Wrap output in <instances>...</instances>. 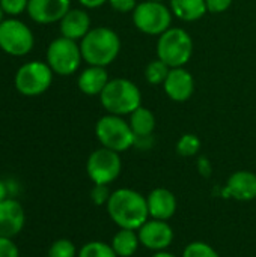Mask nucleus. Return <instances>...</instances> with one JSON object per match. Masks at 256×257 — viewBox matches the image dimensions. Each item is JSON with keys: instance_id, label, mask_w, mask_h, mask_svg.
<instances>
[{"instance_id": "obj_1", "label": "nucleus", "mask_w": 256, "mask_h": 257, "mask_svg": "<svg viewBox=\"0 0 256 257\" xmlns=\"http://www.w3.org/2000/svg\"><path fill=\"white\" fill-rule=\"evenodd\" d=\"M106 208L110 220L119 229L137 230L149 220L146 197L131 188H119L112 191Z\"/></svg>"}, {"instance_id": "obj_2", "label": "nucleus", "mask_w": 256, "mask_h": 257, "mask_svg": "<svg viewBox=\"0 0 256 257\" xmlns=\"http://www.w3.org/2000/svg\"><path fill=\"white\" fill-rule=\"evenodd\" d=\"M83 60L92 66L106 68L121 51V39L118 33L109 27H95L80 41Z\"/></svg>"}, {"instance_id": "obj_3", "label": "nucleus", "mask_w": 256, "mask_h": 257, "mask_svg": "<svg viewBox=\"0 0 256 257\" xmlns=\"http://www.w3.org/2000/svg\"><path fill=\"white\" fill-rule=\"evenodd\" d=\"M101 104L109 114H131L142 105L140 89L127 78H113L100 95Z\"/></svg>"}, {"instance_id": "obj_4", "label": "nucleus", "mask_w": 256, "mask_h": 257, "mask_svg": "<svg viewBox=\"0 0 256 257\" xmlns=\"http://www.w3.org/2000/svg\"><path fill=\"white\" fill-rule=\"evenodd\" d=\"M193 54V39L181 27H170L160 35L157 56L170 68H183Z\"/></svg>"}, {"instance_id": "obj_5", "label": "nucleus", "mask_w": 256, "mask_h": 257, "mask_svg": "<svg viewBox=\"0 0 256 257\" xmlns=\"http://www.w3.org/2000/svg\"><path fill=\"white\" fill-rule=\"evenodd\" d=\"M95 136L103 148L115 152H125L136 143V136L122 116L106 114L98 119L95 125Z\"/></svg>"}, {"instance_id": "obj_6", "label": "nucleus", "mask_w": 256, "mask_h": 257, "mask_svg": "<svg viewBox=\"0 0 256 257\" xmlns=\"http://www.w3.org/2000/svg\"><path fill=\"white\" fill-rule=\"evenodd\" d=\"M54 72L47 62L32 60L21 65L14 75V86L23 96H39L45 93L53 83Z\"/></svg>"}, {"instance_id": "obj_7", "label": "nucleus", "mask_w": 256, "mask_h": 257, "mask_svg": "<svg viewBox=\"0 0 256 257\" xmlns=\"http://www.w3.org/2000/svg\"><path fill=\"white\" fill-rule=\"evenodd\" d=\"M47 63L56 75L68 77L77 72L83 60L80 45L77 41L59 36L50 42L45 54Z\"/></svg>"}, {"instance_id": "obj_8", "label": "nucleus", "mask_w": 256, "mask_h": 257, "mask_svg": "<svg viewBox=\"0 0 256 257\" xmlns=\"http://www.w3.org/2000/svg\"><path fill=\"white\" fill-rule=\"evenodd\" d=\"M35 47L32 29L18 18H5L0 23V50L14 57L29 54Z\"/></svg>"}, {"instance_id": "obj_9", "label": "nucleus", "mask_w": 256, "mask_h": 257, "mask_svg": "<svg viewBox=\"0 0 256 257\" xmlns=\"http://www.w3.org/2000/svg\"><path fill=\"white\" fill-rule=\"evenodd\" d=\"M134 26L146 35H161L172 24V11L155 0H145L133 11Z\"/></svg>"}, {"instance_id": "obj_10", "label": "nucleus", "mask_w": 256, "mask_h": 257, "mask_svg": "<svg viewBox=\"0 0 256 257\" xmlns=\"http://www.w3.org/2000/svg\"><path fill=\"white\" fill-rule=\"evenodd\" d=\"M122 172V161L119 152L107 148L94 151L86 161V173L94 185H110Z\"/></svg>"}, {"instance_id": "obj_11", "label": "nucleus", "mask_w": 256, "mask_h": 257, "mask_svg": "<svg viewBox=\"0 0 256 257\" xmlns=\"http://www.w3.org/2000/svg\"><path fill=\"white\" fill-rule=\"evenodd\" d=\"M140 245H143L148 250L163 251L170 247L174 242V229L167 221L149 218L146 223H143L137 229Z\"/></svg>"}, {"instance_id": "obj_12", "label": "nucleus", "mask_w": 256, "mask_h": 257, "mask_svg": "<svg viewBox=\"0 0 256 257\" xmlns=\"http://www.w3.org/2000/svg\"><path fill=\"white\" fill-rule=\"evenodd\" d=\"M71 9V0H29L27 15L36 24L59 23Z\"/></svg>"}, {"instance_id": "obj_13", "label": "nucleus", "mask_w": 256, "mask_h": 257, "mask_svg": "<svg viewBox=\"0 0 256 257\" xmlns=\"http://www.w3.org/2000/svg\"><path fill=\"white\" fill-rule=\"evenodd\" d=\"M26 224V214L23 205L11 197L0 202V236L15 238Z\"/></svg>"}, {"instance_id": "obj_14", "label": "nucleus", "mask_w": 256, "mask_h": 257, "mask_svg": "<svg viewBox=\"0 0 256 257\" xmlns=\"http://www.w3.org/2000/svg\"><path fill=\"white\" fill-rule=\"evenodd\" d=\"M166 95L175 102H184L195 92V78L184 68H170V72L163 83Z\"/></svg>"}, {"instance_id": "obj_15", "label": "nucleus", "mask_w": 256, "mask_h": 257, "mask_svg": "<svg viewBox=\"0 0 256 257\" xmlns=\"http://www.w3.org/2000/svg\"><path fill=\"white\" fill-rule=\"evenodd\" d=\"M146 203H148L149 218L163 220V221H169L175 215L178 208L175 194L164 187H157L151 190L146 197Z\"/></svg>"}, {"instance_id": "obj_16", "label": "nucleus", "mask_w": 256, "mask_h": 257, "mask_svg": "<svg viewBox=\"0 0 256 257\" xmlns=\"http://www.w3.org/2000/svg\"><path fill=\"white\" fill-rule=\"evenodd\" d=\"M225 196L237 202H252L256 199V175L249 170L234 172L225 187Z\"/></svg>"}, {"instance_id": "obj_17", "label": "nucleus", "mask_w": 256, "mask_h": 257, "mask_svg": "<svg viewBox=\"0 0 256 257\" xmlns=\"http://www.w3.org/2000/svg\"><path fill=\"white\" fill-rule=\"evenodd\" d=\"M59 30L60 35L68 39L81 41L91 30V17L84 9L71 8L59 21Z\"/></svg>"}, {"instance_id": "obj_18", "label": "nucleus", "mask_w": 256, "mask_h": 257, "mask_svg": "<svg viewBox=\"0 0 256 257\" xmlns=\"http://www.w3.org/2000/svg\"><path fill=\"white\" fill-rule=\"evenodd\" d=\"M109 81H110V78H109L106 68L89 65V68H86L80 72V75L77 78V86L81 93L95 96V95H101V92L104 90V87L107 86Z\"/></svg>"}, {"instance_id": "obj_19", "label": "nucleus", "mask_w": 256, "mask_h": 257, "mask_svg": "<svg viewBox=\"0 0 256 257\" xmlns=\"http://www.w3.org/2000/svg\"><path fill=\"white\" fill-rule=\"evenodd\" d=\"M128 123H130L136 139H148V137H152L157 120H155L154 113L149 108L140 105L137 110H134L130 114Z\"/></svg>"}, {"instance_id": "obj_20", "label": "nucleus", "mask_w": 256, "mask_h": 257, "mask_svg": "<svg viewBox=\"0 0 256 257\" xmlns=\"http://www.w3.org/2000/svg\"><path fill=\"white\" fill-rule=\"evenodd\" d=\"M110 245H112L113 251L116 253L118 257H133L136 254L139 245H140L137 230L119 229L115 233Z\"/></svg>"}, {"instance_id": "obj_21", "label": "nucleus", "mask_w": 256, "mask_h": 257, "mask_svg": "<svg viewBox=\"0 0 256 257\" xmlns=\"http://www.w3.org/2000/svg\"><path fill=\"white\" fill-rule=\"evenodd\" d=\"M170 11L183 21H196L207 12L205 0H170Z\"/></svg>"}, {"instance_id": "obj_22", "label": "nucleus", "mask_w": 256, "mask_h": 257, "mask_svg": "<svg viewBox=\"0 0 256 257\" xmlns=\"http://www.w3.org/2000/svg\"><path fill=\"white\" fill-rule=\"evenodd\" d=\"M170 72V66L166 65L163 60L157 59L146 65L145 68V78L149 84H163Z\"/></svg>"}, {"instance_id": "obj_23", "label": "nucleus", "mask_w": 256, "mask_h": 257, "mask_svg": "<svg viewBox=\"0 0 256 257\" xmlns=\"http://www.w3.org/2000/svg\"><path fill=\"white\" fill-rule=\"evenodd\" d=\"M77 257H118L110 244L103 241H91L86 242L80 250Z\"/></svg>"}, {"instance_id": "obj_24", "label": "nucleus", "mask_w": 256, "mask_h": 257, "mask_svg": "<svg viewBox=\"0 0 256 257\" xmlns=\"http://www.w3.org/2000/svg\"><path fill=\"white\" fill-rule=\"evenodd\" d=\"M201 151V140L198 136L187 133L184 136L180 137V140L177 142V154L181 157H195L198 155V152Z\"/></svg>"}, {"instance_id": "obj_25", "label": "nucleus", "mask_w": 256, "mask_h": 257, "mask_svg": "<svg viewBox=\"0 0 256 257\" xmlns=\"http://www.w3.org/2000/svg\"><path fill=\"white\" fill-rule=\"evenodd\" d=\"M183 257H220L219 253L207 242L202 241H193L186 245Z\"/></svg>"}, {"instance_id": "obj_26", "label": "nucleus", "mask_w": 256, "mask_h": 257, "mask_svg": "<svg viewBox=\"0 0 256 257\" xmlns=\"http://www.w3.org/2000/svg\"><path fill=\"white\" fill-rule=\"evenodd\" d=\"M78 254V251H77V248H75V245H74V242L72 241H69V239H65V238H62V239H57V241H54L51 245H50V248H48V257H75Z\"/></svg>"}, {"instance_id": "obj_27", "label": "nucleus", "mask_w": 256, "mask_h": 257, "mask_svg": "<svg viewBox=\"0 0 256 257\" xmlns=\"http://www.w3.org/2000/svg\"><path fill=\"white\" fill-rule=\"evenodd\" d=\"M0 6L5 15L11 18H17L18 15L27 12L29 0H0Z\"/></svg>"}, {"instance_id": "obj_28", "label": "nucleus", "mask_w": 256, "mask_h": 257, "mask_svg": "<svg viewBox=\"0 0 256 257\" xmlns=\"http://www.w3.org/2000/svg\"><path fill=\"white\" fill-rule=\"evenodd\" d=\"M110 196H112V191L109 185H94V188L91 190V200L97 206L107 205Z\"/></svg>"}, {"instance_id": "obj_29", "label": "nucleus", "mask_w": 256, "mask_h": 257, "mask_svg": "<svg viewBox=\"0 0 256 257\" xmlns=\"http://www.w3.org/2000/svg\"><path fill=\"white\" fill-rule=\"evenodd\" d=\"M0 257H20V250L12 238L0 236Z\"/></svg>"}, {"instance_id": "obj_30", "label": "nucleus", "mask_w": 256, "mask_h": 257, "mask_svg": "<svg viewBox=\"0 0 256 257\" xmlns=\"http://www.w3.org/2000/svg\"><path fill=\"white\" fill-rule=\"evenodd\" d=\"M207 2V11L211 14H222L228 11V8L232 5V0H205Z\"/></svg>"}, {"instance_id": "obj_31", "label": "nucleus", "mask_w": 256, "mask_h": 257, "mask_svg": "<svg viewBox=\"0 0 256 257\" xmlns=\"http://www.w3.org/2000/svg\"><path fill=\"white\" fill-rule=\"evenodd\" d=\"M109 3L118 12H131L137 6V0H109Z\"/></svg>"}, {"instance_id": "obj_32", "label": "nucleus", "mask_w": 256, "mask_h": 257, "mask_svg": "<svg viewBox=\"0 0 256 257\" xmlns=\"http://www.w3.org/2000/svg\"><path fill=\"white\" fill-rule=\"evenodd\" d=\"M198 170L199 173L204 176V178H210L211 173H213V167H211V163L207 157H201L198 160Z\"/></svg>"}, {"instance_id": "obj_33", "label": "nucleus", "mask_w": 256, "mask_h": 257, "mask_svg": "<svg viewBox=\"0 0 256 257\" xmlns=\"http://www.w3.org/2000/svg\"><path fill=\"white\" fill-rule=\"evenodd\" d=\"M81 6L88 8V9H95V8H100L103 6L104 3H107L109 0H78Z\"/></svg>"}, {"instance_id": "obj_34", "label": "nucleus", "mask_w": 256, "mask_h": 257, "mask_svg": "<svg viewBox=\"0 0 256 257\" xmlns=\"http://www.w3.org/2000/svg\"><path fill=\"white\" fill-rule=\"evenodd\" d=\"M6 194H8V187H6V184L3 181H0V202L8 197Z\"/></svg>"}, {"instance_id": "obj_35", "label": "nucleus", "mask_w": 256, "mask_h": 257, "mask_svg": "<svg viewBox=\"0 0 256 257\" xmlns=\"http://www.w3.org/2000/svg\"><path fill=\"white\" fill-rule=\"evenodd\" d=\"M151 257H177L175 254H172V253H169L167 250H163V251H155L154 254Z\"/></svg>"}, {"instance_id": "obj_36", "label": "nucleus", "mask_w": 256, "mask_h": 257, "mask_svg": "<svg viewBox=\"0 0 256 257\" xmlns=\"http://www.w3.org/2000/svg\"><path fill=\"white\" fill-rule=\"evenodd\" d=\"M5 20V12H3V9H2V6H0V23Z\"/></svg>"}, {"instance_id": "obj_37", "label": "nucleus", "mask_w": 256, "mask_h": 257, "mask_svg": "<svg viewBox=\"0 0 256 257\" xmlns=\"http://www.w3.org/2000/svg\"><path fill=\"white\" fill-rule=\"evenodd\" d=\"M155 2H161V0H155Z\"/></svg>"}]
</instances>
